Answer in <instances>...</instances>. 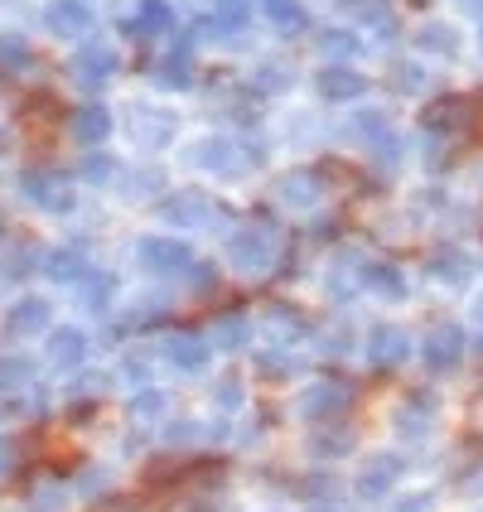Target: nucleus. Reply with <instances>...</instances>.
<instances>
[{
  "mask_svg": "<svg viewBox=\"0 0 483 512\" xmlns=\"http://www.w3.org/2000/svg\"><path fill=\"white\" fill-rule=\"evenodd\" d=\"M78 353H83V334H73V329L54 334V358H58V363H73Z\"/></svg>",
  "mask_w": 483,
  "mask_h": 512,
  "instance_id": "obj_2",
  "label": "nucleus"
},
{
  "mask_svg": "<svg viewBox=\"0 0 483 512\" xmlns=\"http://www.w3.org/2000/svg\"><path fill=\"white\" fill-rule=\"evenodd\" d=\"M44 319H49V314H44V305H39V300H25V310H15L10 329H15V334H25V329H39Z\"/></svg>",
  "mask_w": 483,
  "mask_h": 512,
  "instance_id": "obj_1",
  "label": "nucleus"
}]
</instances>
